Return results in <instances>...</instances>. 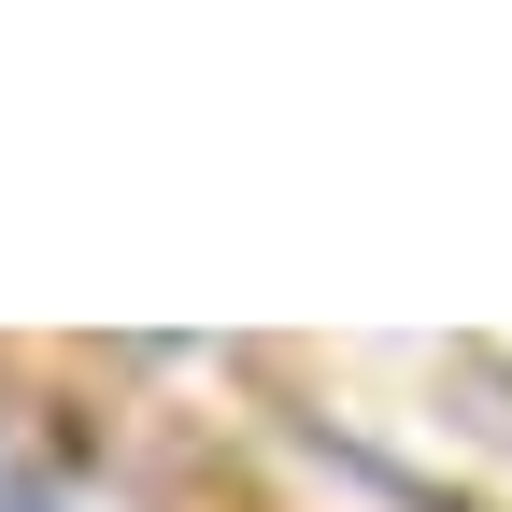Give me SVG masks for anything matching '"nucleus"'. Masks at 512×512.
I'll return each mask as SVG.
<instances>
[{"instance_id": "f257e3e1", "label": "nucleus", "mask_w": 512, "mask_h": 512, "mask_svg": "<svg viewBox=\"0 0 512 512\" xmlns=\"http://www.w3.org/2000/svg\"><path fill=\"white\" fill-rule=\"evenodd\" d=\"M0 512H72V498H57V484H43V470L15 456V441H0Z\"/></svg>"}]
</instances>
